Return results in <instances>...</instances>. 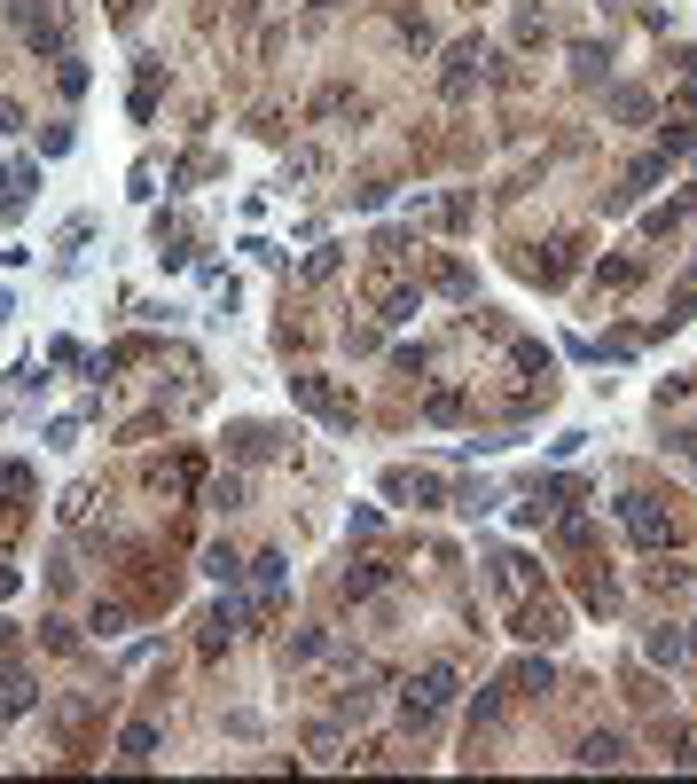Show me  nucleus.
<instances>
[{
	"instance_id": "3",
	"label": "nucleus",
	"mask_w": 697,
	"mask_h": 784,
	"mask_svg": "<svg viewBox=\"0 0 697 784\" xmlns=\"http://www.w3.org/2000/svg\"><path fill=\"white\" fill-rule=\"evenodd\" d=\"M0 635H8V620H0Z\"/></svg>"
},
{
	"instance_id": "1",
	"label": "nucleus",
	"mask_w": 697,
	"mask_h": 784,
	"mask_svg": "<svg viewBox=\"0 0 697 784\" xmlns=\"http://www.w3.org/2000/svg\"><path fill=\"white\" fill-rule=\"evenodd\" d=\"M446 690H455V683H446V675H439V666H431V675H424V683H415V690H407V714H415V722H431V714H439V706H446Z\"/></svg>"
},
{
	"instance_id": "2",
	"label": "nucleus",
	"mask_w": 697,
	"mask_h": 784,
	"mask_svg": "<svg viewBox=\"0 0 697 784\" xmlns=\"http://www.w3.org/2000/svg\"><path fill=\"white\" fill-rule=\"evenodd\" d=\"M204 573H212V581H235L243 565H235V549H212V557H204Z\"/></svg>"
}]
</instances>
